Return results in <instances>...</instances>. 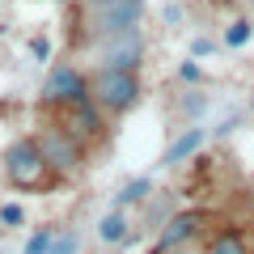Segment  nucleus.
Here are the masks:
<instances>
[{"label":"nucleus","instance_id":"nucleus-1","mask_svg":"<svg viewBox=\"0 0 254 254\" xmlns=\"http://www.w3.org/2000/svg\"><path fill=\"white\" fill-rule=\"evenodd\" d=\"M4 178L13 190H43L55 182V170L43 161L38 140H13L4 148Z\"/></svg>","mask_w":254,"mask_h":254},{"label":"nucleus","instance_id":"nucleus-2","mask_svg":"<svg viewBox=\"0 0 254 254\" xmlns=\"http://www.w3.org/2000/svg\"><path fill=\"white\" fill-rule=\"evenodd\" d=\"M140 93H144L140 72L98 68V72L89 76V102H93L98 110H106V115H123V110H131V106L140 102Z\"/></svg>","mask_w":254,"mask_h":254},{"label":"nucleus","instance_id":"nucleus-3","mask_svg":"<svg viewBox=\"0 0 254 254\" xmlns=\"http://www.w3.org/2000/svg\"><path fill=\"white\" fill-rule=\"evenodd\" d=\"M34 140H38L43 161L55 174H72V170L85 165V144H81V136H76L72 127H43V136H34Z\"/></svg>","mask_w":254,"mask_h":254},{"label":"nucleus","instance_id":"nucleus-4","mask_svg":"<svg viewBox=\"0 0 254 254\" xmlns=\"http://www.w3.org/2000/svg\"><path fill=\"white\" fill-rule=\"evenodd\" d=\"M144 64V34L136 30H119V34H102L98 43V68H115V72H140Z\"/></svg>","mask_w":254,"mask_h":254},{"label":"nucleus","instance_id":"nucleus-5","mask_svg":"<svg viewBox=\"0 0 254 254\" xmlns=\"http://www.w3.org/2000/svg\"><path fill=\"white\" fill-rule=\"evenodd\" d=\"M43 102L47 106H81L89 102V76L81 68H51L43 81Z\"/></svg>","mask_w":254,"mask_h":254},{"label":"nucleus","instance_id":"nucleus-6","mask_svg":"<svg viewBox=\"0 0 254 254\" xmlns=\"http://www.w3.org/2000/svg\"><path fill=\"white\" fill-rule=\"evenodd\" d=\"M98 34H119V30H136L144 17V0H110L102 9H89Z\"/></svg>","mask_w":254,"mask_h":254},{"label":"nucleus","instance_id":"nucleus-7","mask_svg":"<svg viewBox=\"0 0 254 254\" xmlns=\"http://www.w3.org/2000/svg\"><path fill=\"white\" fill-rule=\"evenodd\" d=\"M203 225H208V212H203V208L178 212V216L165 220V229H161V237H157V246H190L195 237L203 233Z\"/></svg>","mask_w":254,"mask_h":254},{"label":"nucleus","instance_id":"nucleus-8","mask_svg":"<svg viewBox=\"0 0 254 254\" xmlns=\"http://www.w3.org/2000/svg\"><path fill=\"white\" fill-rule=\"evenodd\" d=\"M203 148V131L199 127H187L178 140H170V148L161 153V165H178V161H187L190 153H199Z\"/></svg>","mask_w":254,"mask_h":254},{"label":"nucleus","instance_id":"nucleus-9","mask_svg":"<svg viewBox=\"0 0 254 254\" xmlns=\"http://www.w3.org/2000/svg\"><path fill=\"white\" fill-rule=\"evenodd\" d=\"M127 216H123V208H115V212H106V216L98 220V242L102 246H119V242H127Z\"/></svg>","mask_w":254,"mask_h":254},{"label":"nucleus","instance_id":"nucleus-10","mask_svg":"<svg viewBox=\"0 0 254 254\" xmlns=\"http://www.w3.org/2000/svg\"><path fill=\"white\" fill-rule=\"evenodd\" d=\"M208 254H254V250H250V242H246L237 229H220V233L212 237Z\"/></svg>","mask_w":254,"mask_h":254},{"label":"nucleus","instance_id":"nucleus-11","mask_svg":"<svg viewBox=\"0 0 254 254\" xmlns=\"http://www.w3.org/2000/svg\"><path fill=\"white\" fill-rule=\"evenodd\" d=\"M148 190H153V182H148V178H131L123 190H119V208H127V203H144Z\"/></svg>","mask_w":254,"mask_h":254},{"label":"nucleus","instance_id":"nucleus-12","mask_svg":"<svg viewBox=\"0 0 254 254\" xmlns=\"http://www.w3.org/2000/svg\"><path fill=\"white\" fill-rule=\"evenodd\" d=\"M250 38H254V26H250V21H246V17H237L233 26L225 30V43H229V47H246V43H250Z\"/></svg>","mask_w":254,"mask_h":254},{"label":"nucleus","instance_id":"nucleus-13","mask_svg":"<svg viewBox=\"0 0 254 254\" xmlns=\"http://www.w3.org/2000/svg\"><path fill=\"white\" fill-rule=\"evenodd\" d=\"M76 250H81V237H76L72 229H64V233L55 229V242H51V250H47V254H76Z\"/></svg>","mask_w":254,"mask_h":254},{"label":"nucleus","instance_id":"nucleus-14","mask_svg":"<svg viewBox=\"0 0 254 254\" xmlns=\"http://www.w3.org/2000/svg\"><path fill=\"white\" fill-rule=\"evenodd\" d=\"M51 242H55V229H38V233L26 242V254H47V250H51Z\"/></svg>","mask_w":254,"mask_h":254},{"label":"nucleus","instance_id":"nucleus-15","mask_svg":"<svg viewBox=\"0 0 254 254\" xmlns=\"http://www.w3.org/2000/svg\"><path fill=\"white\" fill-rule=\"evenodd\" d=\"M21 220H26V212H21L17 203H4V208H0V225H21Z\"/></svg>","mask_w":254,"mask_h":254},{"label":"nucleus","instance_id":"nucleus-16","mask_svg":"<svg viewBox=\"0 0 254 254\" xmlns=\"http://www.w3.org/2000/svg\"><path fill=\"white\" fill-rule=\"evenodd\" d=\"M161 17H165V26H182V17H187V9H182V4H174V0H170V4H165V9H161Z\"/></svg>","mask_w":254,"mask_h":254},{"label":"nucleus","instance_id":"nucleus-17","mask_svg":"<svg viewBox=\"0 0 254 254\" xmlns=\"http://www.w3.org/2000/svg\"><path fill=\"white\" fill-rule=\"evenodd\" d=\"M30 55H34L38 64H47L51 60V43H47V38H30Z\"/></svg>","mask_w":254,"mask_h":254},{"label":"nucleus","instance_id":"nucleus-18","mask_svg":"<svg viewBox=\"0 0 254 254\" xmlns=\"http://www.w3.org/2000/svg\"><path fill=\"white\" fill-rule=\"evenodd\" d=\"M190 55H212V38H195L190 43Z\"/></svg>","mask_w":254,"mask_h":254},{"label":"nucleus","instance_id":"nucleus-19","mask_svg":"<svg viewBox=\"0 0 254 254\" xmlns=\"http://www.w3.org/2000/svg\"><path fill=\"white\" fill-rule=\"evenodd\" d=\"M182 81H199V64H182Z\"/></svg>","mask_w":254,"mask_h":254},{"label":"nucleus","instance_id":"nucleus-20","mask_svg":"<svg viewBox=\"0 0 254 254\" xmlns=\"http://www.w3.org/2000/svg\"><path fill=\"white\" fill-rule=\"evenodd\" d=\"M157 254H195L190 246H157Z\"/></svg>","mask_w":254,"mask_h":254},{"label":"nucleus","instance_id":"nucleus-21","mask_svg":"<svg viewBox=\"0 0 254 254\" xmlns=\"http://www.w3.org/2000/svg\"><path fill=\"white\" fill-rule=\"evenodd\" d=\"M250 4H254V0H250Z\"/></svg>","mask_w":254,"mask_h":254}]
</instances>
